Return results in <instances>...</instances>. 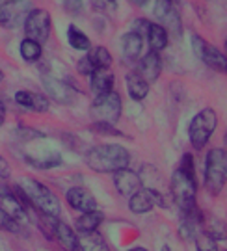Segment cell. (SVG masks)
Wrapping results in <instances>:
<instances>
[{
	"label": "cell",
	"mask_w": 227,
	"mask_h": 251,
	"mask_svg": "<svg viewBox=\"0 0 227 251\" xmlns=\"http://www.w3.org/2000/svg\"><path fill=\"white\" fill-rule=\"evenodd\" d=\"M86 164L95 173H116L123 168H128L130 152L119 144H101L88 151Z\"/></svg>",
	"instance_id": "7a4b0ae2"
},
{
	"label": "cell",
	"mask_w": 227,
	"mask_h": 251,
	"mask_svg": "<svg viewBox=\"0 0 227 251\" xmlns=\"http://www.w3.org/2000/svg\"><path fill=\"white\" fill-rule=\"evenodd\" d=\"M9 175H11V168H9V162L0 154V179L6 180L9 179Z\"/></svg>",
	"instance_id": "8d00e7d4"
},
{
	"label": "cell",
	"mask_w": 227,
	"mask_h": 251,
	"mask_svg": "<svg viewBox=\"0 0 227 251\" xmlns=\"http://www.w3.org/2000/svg\"><path fill=\"white\" fill-rule=\"evenodd\" d=\"M65 199H67L69 206L78 210V212H90V210L97 208V199L93 198V194L84 186H73L71 190H67Z\"/></svg>",
	"instance_id": "5bb4252c"
},
{
	"label": "cell",
	"mask_w": 227,
	"mask_h": 251,
	"mask_svg": "<svg viewBox=\"0 0 227 251\" xmlns=\"http://www.w3.org/2000/svg\"><path fill=\"white\" fill-rule=\"evenodd\" d=\"M52 238L58 240V244L67 251H80V246H78V234L75 229H71L67 224L64 222H56L54 233H52Z\"/></svg>",
	"instance_id": "d6986e66"
},
{
	"label": "cell",
	"mask_w": 227,
	"mask_h": 251,
	"mask_svg": "<svg viewBox=\"0 0 227 251\" xmlns=\"http://www.w3.org/2000/svg\"><path fill=\"white\" fill-rule=\"evenodd\" d=\"M90 60L95 67H110L112 65V54L106 47H95L93 52L90 54Z\"/></svg>",
	"instance_id": "f1b7e54d"
},
{
	"label": "cell",
	"mask_w": 227,
	"mask_h": 251,
	"mask_svg": "<svg viewBox=\"0 0 227 251\" xmlns=\"http://www.w3.org/2000/svg\"><path fill=\"white\" fill-rule=\"evenodd\" d=\"M114 186H116V190L121 196L130 198L140 188H144V182H142L136 171H132L130 168H123V170L114 173Z\"/></svg>",
	"instance_id": "7c38bea8"
},
{
	"label": "cell",
	"mask_w": 227,
	"mask_h": 251,
	"mask_svg": "<svg viewBox=\"0 0 227 251\" xmlns=\"http://www.w3.org/2000/svg\"><path fill=\"white\" fill-rule=\"evenodd\" d=\"M30 11V4L26 0H9L6 4L0 6V26L2 28H13L21 26L26 19Z\"/></svg>",
	"instance_id": "30bf717a"
},
{
	"label": "cell",
	"mask_w": 227,
	"mask_h": 251,
	"mask_svg": "<svg viewBox=\"0 0 227 251\" xmlns=\"http://www.w3.org/2000/svg\"><path fill=\"white\" fill-rule=\"evenodd\" d=\"M123 112V102L118 91H108L104 95H97L90 106V116L95 123L116 125Z\"/></svg>",
	"instance_id": "5b68a950"
},
{
	"label": "cell",
	"mask_w": 227,
	"mask_h": 251,
	"mask_svg": "<svg viewBox=\"0 0 227 251\" xmlns=\"http://www.w3.org/2000/svg\"><path fill=\"white\" fill-rule=\"evenodd\" d=\"M0 206L4 208V212H6L11 220H15L19 224H25V222H28V218H30V214H28L30 205H25V203L21 201V198L15 194V190H11L9 194L0 198Z\"/></svg>",
	"instance_id": "9a60e30c"
},
{
	"label": "cell",
	"mask_w": 227,
	"mask_h": 251,
	"mask_svg": "<svg viewBox=\"0 0 227 251\" xmlns=\"http://www.w3.org/2000/svg\"><path fill=\"white\" fill-rule=\"evenodd\" d=\"M156 205L166 206V203H164L162 194L154 188H140L136 194H132V196L128 198V208H130V212H134V214L151 212Z\"/></svg>",
	"instance_id": "8fae6325"
},
{
	"label": "cell",
	"mask_w": 227,
	"mask_h": 251,
	"mask_svg": "<svg viewBox=\"0 0 227 251\" xmlns=\"http://www.w3.org/2000/svg\"><path fill=\"white\" fill-rule=\"evenodd\" d=\"M227 182V152L224 147H214L205 158V188L212 196H220Z\"/></svg>",
	"instance_id": "3957f363"
},
{
	"label": "cell",
	"mask_w": 227,
	"mask_h": 251,
	"mask_svg": "<svg viewBox=\"0 0 227 251\" xmlns=\"http://www.w3.org/2000/svg\"><path fill=\"white\" fill-rule=\"evenodd\" d=\"M108 2H116V0H108Z\"/></svg>",
	"instance_id": "7bdbcfd3"
},
{
	"label": "cell",
	"mask_w": 227,
	"mask_h": 251,
	"mask_svg": "<svg viewBox=\"0 0 227 251\" xmlns=\"http://www.w3.org/2000/svg\"><path fill=\"white\" fill-rule=\"evenodd\" d=\"M2 80H4V73L0 71V82H2Z\"/></svg>",
	"instance_id": "b9f144b4"
},
{
	"label": "cell",
	"mask_w": 227,
	"mask_h": 251,
	"mask_svg": "<svg viewBox=\"0 0 227 251\" xmlns=\"http://www.w3.org/2000/svg\"><path fill=\"white\" fill-rule=\"evenodd\" d=\"M146 37H147V43H149L151 52H162L164 49L168 47V37H170V34H168L158 23H151Z\"/></svg>",
	"instance_id": "7402d4cb"
},
{
	"label": "cell",
	"mask_w": 227,
	"mask_h": 251,
	"mask_svg": "<svg viewBox=\"0 0 227 251\" xmlns=\"http://www.w3.org/2000/svg\"><path fill=\"white\" fill-rule=\"evenodd\" d=\"M43 84H45L47 93L60 104H73L75 99H76V91L67 84V82H62L58 78H52L45 75L43 76Z\"/></svg>",
	"instance_id": "4fadbf2b"
},
{
	"label": "cell",
	"mask_w": 227,
	"mask_h": 251,
	"mask_svg": "<svg viewBox=\"0 0 227 251\" xmlns=\"http://www.w3.org/2000/svg\"><path fill=\"white\" fill-rule=\"evenodd\" d=\"M78 246H80V251H110L106 240L97 231L78 236Z\"/></svg>",
	"instance_id": "cb8c5ba5"
},
{
	"label": "cell",
	"mask_w": 227,
	"mask_h": 251,
	"mask_svg": "<svg viewBox=\"0 0 227 251\" xmlns=\"http://www.w3.org/2000/svg\"><path fill=\"white\" fill-rule=\"evenodd\" d=\"M19 136L23 138V140H26V142H32V140H36V138H45L43 132H39V130H32V128H28V126H19Z\"/></svg>",
	"instance_id": "e575fe53"
},
{
	"label": "cell",
	"mask_w": 227,
	"mask_h": 251,
	"mask_svg": "<svg viewBox=\"0 0 227 251\" xmlns=\"http://www.w3.org/2000/svg\"><path fill=\"white\" fill-rule=\"evenodd\" d=\"M172 2H173V0H172Z\"/></svg>",
	"instance_id": "f6af8a7d"
},
{
	"label": "cell",
	"mask_w": 227,
	"mask_h": 251,
	"mask_svg": "<svg viewBox=\"0 0 227 251\" xmlns=\"http://www.w3.org/2000/svg\"><path fill=\"white\" fill-rule=\"evenodd\" d=\"M15 102H17L19 106L32 110L36 114H45V112H49V106H50L47 97L30 90H19L15 93Z\"/></svg>",
	"instance_id": "2e32d148"
},
{
	"label": "cell",
	"mask_w": 227,
	"mask_h": 251,
	"mask_svg": "<svg viewBox=\"0 0 227 251\" xmlns=\"http://www.w3.org/2000/svg\"><path fill=\"white\" fill-rule=\"evenodd\" d=\"M224 251H226V250H224Z\"/></svg>",
	"instance_id": "ee69618b"
},
{
	"label": "cell",
	"mask_w": 227,
	"mask_h": 251,
	"mask_svg": "<svg viewBox=\"0 0 227 251\" xmlns=\"http://www.w3.org/2000/svg\"><path fill=\"white\" fill-rule=\"evenodd\" d=\"M149 21L147 19H136L134 21V30L132 32H136L138 36H142V37H146L147 36V30H149Z\"/></svg>",
	"instance_id": "d590c367"
},
{
	"label": "cell",
	"mask_w": 227,
	"mask_h": 251,
	"mask_svg": "<svg viewBox=\"0 0 227 251\" xmlns=\"http://www.w3.org/2000/svg\"><path fill=\"white\" fill-rule=\"evenodd\" d=\"M127 251H149L146 248H132V250H127Z\"/></svg>",
	"instance_id": "60d3db41"
},
{
	"label": "cell",
	"mask_w": 227,
	"mask_h": 251,
	"mask_svg": "<svg viewBox=\"0 0 227 251\" xmlns=\"http://www.w3.org/2000/svg\"><path fill=\"white\" fill-rule=\"evenodd\" d=\"M154 17L158 19V25H160L168 34L172 32L175 37L182 36L181 17H179L177 9L173 8L172 0H156V4H154Z\"/></svg>",
	"instance_id": "9c48e42d"
},
{
	"label": "cell",
	"mask_w": 227,
	"mask_h": 251,
	"mask_svg": "<svg viewBox=\"0 0 227 251\" xmlns=\"http://www.w3.org/2000/svg\"><path fill=\"white\" fill-rule=\"evenodd\" d=\"M67 39H69V45L73 47V49H76V50H90V39L86 37V34L82 32V30H78V28L75 26V25H71L69 26V30H67Z\"/></svg>",
	"instance_id": "4316f807"
},
{
	"label": "cell",
	"mask_w": 227,
	"mask_h": 251,
	"mask_svg": "<svg viewBox=\"0 0 227 251\" xmlns=\"http://www.w3.org/2000/svg\"><path fill=\"white\" fill-rule=\"evenodd\" d=\"M218 126V114L214 112V108H203L196 116L192 117L190 125H188V136H190V144L196 151L205 149V145L209 144L210 136L214 134Z\"/></svg>",
	"instance_id": "277c9868"
},
{
	"label": "cell",
	"mask_w": 227,
	"mask_h": 251,
	"mask_svg": "<svg viewBox=\"0 0 227 251\" xmlns=\"http://www.w3.org/2000/svg\"><path fill=\"white\" fill-rule=\"evenodd\" d=\"M91 78V90L95 95H104L108 91H114V82L116 76L110 67H95L90 75Z\"/></svg>",
	"instance_id": "ac0fdd59"
},
{
	"label": "cell",
	"mask_w": 227,
	"mask_h": 251,
	"mask_svg": "<svg viewBox=\"0 0 227 251\" xmlns=\"http://www.w3.org/2000/svg\"><path fill=\"white\" fill-rule=\"evenodd\" d=\"M192 49H194L196 56H198L205 65H209L210 69L226 73V67H227L226 54L220 52L218 49L214 45H210L209 41H205L201 36H192Z\"/></svg>",
	"instance_id": "ba28073f"
},
{
	"label": "cell",
	"mask_w": 227,
	"mask_h": 251,
	"mask_svg": "<svg viewBox=\"0 0 227 251\" xmlns=\"http://www.w3.org/2000/svg\"><path fill=\"white\" fill-rule=\"evenodd\" d=\"M144 49V37L138 36L136 32H128L121 39V50L127 60H136Z\"/></svg>",
	"instance_id": "603a6c76"
},
{
	"label": "cell",
	"mask_w": 227,
	"mask_h": 251,
	"mask_svg": "<svg viewBox=\"0 0 227 251\" xmlns=\"http://www.w3.org/2000/svg\"><path fill=\"white\" fill-rule=\"evenodd\" d=\"M64 9L69 13V15H80L82 9H84V2L82 0H64Z\"/></svg>",
	"instance_id": "d6a6232c"
},
{
	"label": "cell",
	"mask_w": 227,
	"mask_h": 251,
	"mask_svg": "<svg viewBox=\"0 0 227 251\" xmlns=\"http://www.w3.org/2000/svg\"><path fill=\"white\" fill-rule=\"evenodd\" d=\"M91 130L99 132V134H110V136H123L121 130H118L114 125H108V123H93Z\"/></svg>",
	"instance_id": "1f68e13d"
},
{
	"label": "cell",
	"mask_w": 227,
	"mask_h": 251,
	"mask_svg": "<svg viewBox=\"0 0 227 251\" xmlns=\"http://www.w3.org/2000/svg\"><path fill=\"white\" fill-rule=\"evenodd\" d=\"M23 26H25V34H26L28 39L37 41L39 45H45L49 36H50V26H52L50 13L41 8L30 9Z\"/></svg>",
	"instance_id": "52a82bcc"
},
{
	"label": "cell",
	"mask_w": 227,
	"mask_h": 251,
	"mask_svg": "<svg viewBox=\"0 0 227 251\" xmlns=\"http://www.w3.org/2000/svg\"><path fill=\"white\" fill-rule=\"evenodd\" d=\"M93 69H95V65L90 60V56H84V58H80L76 62V71L80 73V75H84V76H90L91 73H93Z\"/></svg>",
	"instance_id": "836d02e7"
},
{
	"label": "cell",
	"mask_w": 227,
	"mask_h": 251,
	"mask_svg": "<svg viewBox=\"0 0 227 251\" xmlns=\"http://www.w3.org/2000/svg\"><path fill=\"white\" fill-rule=\"evenodd\" d=\"M102 220H104V214L101 212V210H90V212H82V216L76 218V222H75V231L76 234H88V233H93V231H97V227L102 224Z\"/></svg>",
	"instance_id": "ffe728a7"
},
{
	"label": "cell",
	"mask_w": 227,
	"mask_h": 251,
	"mask_svg": "<svg viewBox=\"0 0 227 251\" xmlns=\"http://www.w3.org/2000/svg\"><path fill=\"white\" fill-rule=\"evenodd\" d=\"M11 190H13L11 186H8V184H6L4 180L0 179V198H2V196H6V194H9Z\"/></svg>",
	"instance_id": "74e56055"
},
{
	"label": "cell",
	"mask_w": 227,
	"mask_h": 251,
	"mask_svg": "<svg viewBox=\"0 0 227 251\" xmlns=\"http://www.w3.org/2000/svg\"><path fill=\"white\" fill-rule=\"evenodd\" d=\"M125 80H127V91H128V95H130V99H134V100L146 99L147 93H149V84L140 76V73L138 71L127 73Z\"/></svg>",
	"instance_id": "44dd1931"
},
{
	"label": "cell",
	"mask_w": 227,
	"mask_h": 251,
	"mask_svg": "<svg viewBox=\"0 0 227 251\" xmlns=\"http://www.w3.org/2000/svg\"><path fill=\"white\" fill-rule=\"evenodd\" d=\"M128 2H130V4H134L136 8H142V6H146L149 0H128Z\"/></svg>",
	"instance_id": "ab89813d"
},
{
	"label": "cell",
	"mask_w": 227,
	"mask_h": 251,
	"mask_svg": "<svg viewBox=\"0 0 227 251\" xmlns=\"http://www.w3.org/2000/svg\"><path fill=\"white\" fill-rule=\"evenodd\" d=\"M4 119H6V106H4V102L0 100V126L4 125Z\"/></svg>",
	"instance_id": "f35d334b"
},
{
	"label": "cell",
	"mask_w": 227,
	"mask_h": 251,
	"mask_svg": "<svg viewBox=\"0 0 227 251\" xmlns=\"http://www.w3.org/2000/svg\"><path fill=\"white\" fill-rule=\"evenodd\" d=\"M0 231H6V233H13V234H19L23 231V224L11 220V218L4 212L2 206H0Z\"/></svg>",
	"instance_id": "f546056e"
},
{
	"label": "cell",
	"mask_w": 227,
	"mask_h": 251,
	"mask_svg": "<svg viewBox=\"0 0 227 251\" xmlns=\"http://www.w3.org/2000/svg\"><path fill=\"white\" fill-rule=\"evenodd\" d=\"M17 190L26 198V201L32 205L34 210L39 214L52 216V218H60L62 214V203L52 190L45 186L43 182L32 177H23L17 182Z\"/></svg>",
	"instance_id": "6da1fadb"
},
{
	"label": "cell",
	"mask_w": 227,
	"mask_h": 251,
	"mask_svg": "<svg viewBox=\"0 0 227 251\" xmlns=\"http://www.w3.org/2000/svg\"><path fill=\"white\" fill-rule=\"evenodd\" d=\"M203 233L209 234L212 240H226V225L220 220H210L209 224L203 222Z\"/></svg>",
	"instance_id": "83f0119b"
},
{
	"label": "cell",
	"mask_w": 227,
	"mask_h": 251,
	"mask_svg": "<svg viewBox=\"0 0 227 251\" xmlns=\"http://www.w3.org/2000/svg\"><path fill=\"white\" fill-rule=\"evenodd\" d=\"M19 50H21V56H23L25 62H37L41 58V54H43V45H39L37 41H32V39L25 37L21 41Z\"/></svg>",
	"instance_id": "d4e9b609"
},
{
	"label": "cell",
	"mask_w": 227,
	"mask_h": 251,
	"mask_svg": "<svg viewBox=\"0 0 227 251\" xmlns=\"http://www.w3.org/2000/svg\"><path fill=\"white\" fill-rule=\"evenodd\" d=\"M196 251H218V246H216V240H212L209 234H205L201 231L196 238Z\"/></svg>",
	"instance_id": "4dcf8cb0"
},
{
	"label": "cell",
	"mask_w": 227,
	"mask_h": 251,
	"mask_svg": "<svg viewBox=\"0 0 227 251\" xmlns=\"http://www.w3.org/2000/svg\"><path fill=\"white\" fill-rule=\"evenodd\" d=\"M26 162L30 166H34L37 170H50V168H56L62 164V156L60 152H50L49 156H26Z\"/></svg>",
	"instance_id": "484cf974"
},
{
	"label": "cell",
	"mask_w": 227,
	"mask_h": 251,
	"mask_svg": "<svg viewBox=\"0 0 227 251\" xmlns=\"http://www.w3.org/2000/svg\"><path fill=\"white\" fill-rule=\"evenodd\" d=\"M172 194L177 206L181 208V212L196 208V198H198V180L192 175L182 173L179 168L173 171L172 175Z\"/></svg>",
	"instance_id": "8992f818"
},
{
	"label": "cell",
	"mask_w": 227,
	"mask_h": 251,
	"mask_svg": "<svg viewBox=\"0 0 227 251\" xmlns=\"http://www.w3.org/2000/svg\"><path fill=\"white\" fill-rule=\"evenodd\" d=\"M138 73L140 76L151 84V82H156L160 73H162V60H160V54L158 52H147L142 60H140V65H138Z\"/></svg>",
	"instance_id": "e0dca14e"
}]
</instances>
